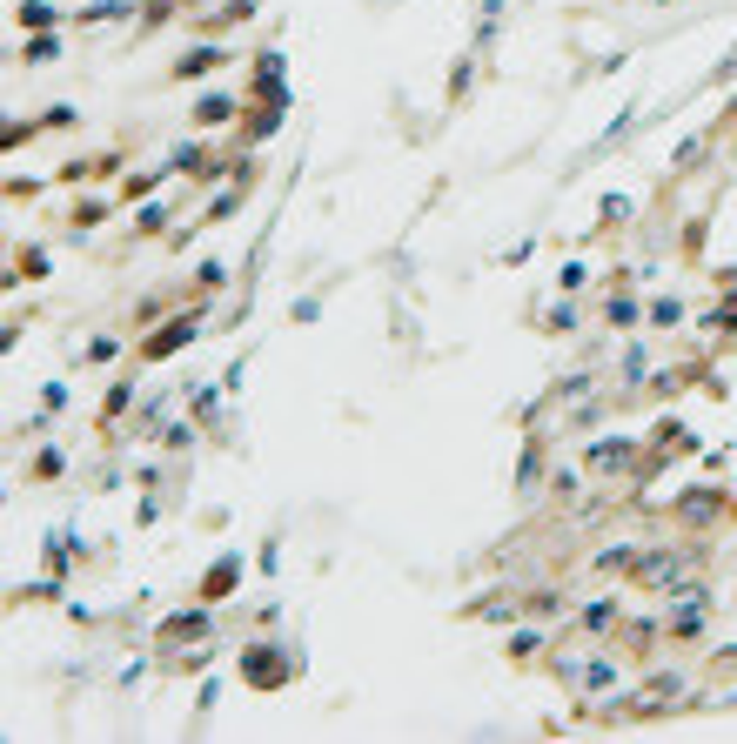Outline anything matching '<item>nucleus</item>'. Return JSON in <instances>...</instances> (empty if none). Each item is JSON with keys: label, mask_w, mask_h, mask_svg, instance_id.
Returning a JSON list of instances; mask_svg holds the SVG:
<instances>
[{"label": "nucleus", "mask_w": 737, "mask_h": 744, "mask_svg": "<svg viewBox=\"0 0 737 744\" xmlns=\"http://www.w3.org/2000/svg\"><path fill=\"white\" fill-rule=\"evenodd\" d=\"M678 698H684V677H678V670H657V677H644L637 691H623V684H617V691L597 698V704H603V717H663V711H684Z\"/></svg>", "instance_id": "nucleus-1"}, {"label": "nucleus", "mask_w": 737, "mask_h": 744, "mask_svg": "<svg viewBox=\"0 0 737 744\" xmlns=\"http://www.w3.org/2000/svg\"><path fill=\"white\" fill-rule=\"evenodd\" d=\"M691 570H697V550H684V544H650V550H637L631 583H637V591H650V597H670Z\"/></svg>", "instance_id": "nucleus-2"}, {"label": "nucleus", "mask_w": 737, "mask_h": 744, "mask_svg": "<svg viewBox=\"0 0 737 744\" xmlns=\"http://www.w3.org/2000/svg\"><path fill=\"white\" fill-rule=\"evenodd\" d=\"M704 630H710V583L684 577L678 591L663 597V638L670 644H697Z\"/></svg>", "instance_id": "nucleus-3"}, {"label": "nucleus", "mask_w": 737, "mask_h": 744, "mask_svg": "<svg viewBox=\"0 0 737 744\" xmlns=\"http://www.w3.org/2000/svg\"><path fill=\"white\" fill-rule=\"evenodd\" d=\"M584 470L597 476V483H623V476H650L657 463L637 450V436H590L584 442Z\"/></svg>", "instance_id": "nucleus-4"}, {"label": "nucleus", "mask_w": 737, "mask_h": 744, "mask_svg": "<svg viewBox=\"0 0 737 744\" xmlns=\"http://www.w3.org/2000/svg\"><path fill=\"white\" fill-rule=\"evenodd\" d=\"M235 670H241V684H255V691H282L302 670V651H288V644H248V651L235 657Z\"/></svg>", "instance_id": "nucleus-5"}, {"label": "nucleus", "mask_w": 737, "mask_h": 744, "mask_svg": "<svg viewBox=\"0 0 737 744\" xmlns=\"http://www.w3.org/2000/svg\"><path fill=\"white\" fill-rule=\"evenodd\" d=\"M623 623V591H597L590 604H576L563 617V638H590V644H610Z\"/></svg>", "instance_id": "nucleus-6"}, {"label": "nucleus", "mask_w": 737, "mask_h": 744, "mask_svg": "<svg viewBox=\"0 0 737 744\" xmlns=\"http://www.w3.org/2000/svg\"><path fill=\"white\" fill-rule=\"evenodd\" d=\"M201 329H208V309H181V316H168L161 329L141 342V363H168V356H181Z\"/></svg>", "instance_id": "nucleus-7"}, {"label": "nucleus", "mask_w": 737, "mask_h": 744, "mask_svg": "<svg viewBox=\"0 0 737 744\" xmlns=\"http://www.w3.org/2000/svg\"><path fill=\"white\" fill-rule=\"evenodd\" d=\"M215 604H188V610H175V617L161 623V630H154V644H161V651H188V644H208V630H215V617H208Z\"/></svg>", "instance_id": "nucleus-8"}, {"label": "nucleus", "mask_w": 737, "mask_h": 744, "mask_svg": "<svg viewBox=\"0 0 737 744\" xmlns=\"http://www.w3.org/2000/svg\"><path fill=\"white\" fill-rule=\"evenodd\" d=\"M623 684V651L617 644H590V657H584V684H576V698H610Z\"/></svg>", "instance_id": "nucleus-9"}, {"label": "nucleus", "mask_w": 737, "mask_h": 744, "mask_svg": "<svg viewBox=\"0 0 737 744\" xmlns=\"http://www.w3.org/2000/svg\"><path fill=\"white\" fill-rule=\"evenodd\" d=\"M543 483H550V436L529 429L523 456H516V497H543Z\"/></svg>", "instance_id": "nucleus-10"}, {"label": "nucleus", "mask_w": 737, "mask_h": 744, "mask_svg": "<svg viewBox=\"0 0 737 744\" xmlns=\"http://www.w3.org/2000/svg\"><path fill=\"white\" fill-rule=\"evenodd\" d=\"M241 577H248V557H241V550H222V557L208 563V577L195 583V597H201V604H222V597L235 591Z\"/></svg>", "instance_id": "nucleus-11"}, {"label": "nucleus", "mask_w": 737, "mask_h": 744, "mask_svg": "<svg viewBox=\"0 0 737 744\" xmlns=\"http://www.w3.org/2000/svg\"><path fill=\"white\" fill-rule=\"evenodd\" d=\"M603 322H610L617 335H644V302L631 295V282H617V289L603 295Z\"/></svg>", "instance_id": "nucleus-12"}, {"label": "nucleus", "mask_w": 737, "mask_h": 744, "mask_svg": "<svg viewBox=\"0 0 737 744\" xmlns=\"http://www.w3.org/2000/svg\"><path fill=\"white\" fill-rule=\"evenodd\" d=\"M657 638H663V617H657V623H650V617H623L610 644H617L623 657H650V644H657Z\"/></svg>", "instance_id": "nucleus-13"}, {"label": "nucleus", "mask_w": 737, "mask_h": 744, "mask_svg": "<svg viewBox=\"0 0 737 744\" xmlns=\"http://www.w3.org/2000/svg\"><path fill=\"white\" fill-rule=\"evenodd\" d=\"M543 651H557V630H550V623H537V617H516L510 657H543Z\"/></svg>", "instance_id": "nucleus-14"}, {"label": "nucleus", "mask_w": 737, "mask_h": 744, "mask_svg": "<svg viewBox=\"0 0 737 744\" xmlns=\"http://www.w3.org/2000/svg\"><path fill=\"white\" fill-rule=\"evenodd\" d=\"M717 510H724V489H691V497H678V523H684V530L717 523Z\"/></svg>", "instance_id": "nucleus-15"}, {"label": "nucleus", "mask_w": 737, "mask_h": 744, "mask_svg": "<svg viewBox=\"0 0 737 744\" xmlns=\"http://www.w3.org/2000/svg\"><path fill=\"white\" fill-rule=\"evenodd\" d=\"M228 61V47H215V41H201V47H188V54H181L175 67H168V74L175 81H201V74H215V67Z\"/></svg>", "instance_id": "nucleus-16"}, {"label": "nucleus", "mask_w": 737, "mask_h": 744, "mask_svg": "<svg viewBox=\"0 0 737 744\" xmlns=\"http://www.w3.org/2000/svg\"><path fill=\"white\" fill-rule=\"evenodd\" d=\"M523 617L557 623V617H570V597H563L557 583H537V591H523Z\"/></svg>", "instance_id": "nucleus-17"}, {"label": "nucleus", "mask_w": 737, "mask_h": 744, "mask_svg": "<svg viewBox=\"0 0 737 744\" xmlns=\"http://www.w3.org/2000/svg\"><path fill=\"white\" fill-rule=\"evenodd\" d=\"M644 376H650V349L644 342H623V356H617V395H631V389H644Z\"/></svg>", "instance_id": "nucleus-18"}, {"label": "nucleus", "mask_w": 737, "mask_h": 744, "mask_svg": "<svg viewBox=\"0 0 737 744\" xmlns=\"http://www.w3.org/2000/svg\"><path fill=\"white\" fill-rule=\"evenodd\" d=\"M537 322H543V335H576V329H584V309H576L570 295H557V302L537 309Z\"/></svg>", "instance_id": "nucleus-19"}, {"label": "nucleus", "mask_w": 737, "mask_h": 744, "mask_svg": "<svg viewBox=\"0 0 737 744\" xmlns=\"http://www.w3.org/2000/svg\"><path fill=\"white\" fill-rule=\"evenodd\" d=\"M670 450H697V436H691V429L678 423V416H663V423L650 429V463H663Z\"/></svg>", "instance_id": "nucleus-20"}, {"label": "nucleus", "mask_w": 737, "mask_h": 744, "mask_svg": "<svg viewBox=\"0 0 737 744\" xmlns=\"http://www.w3.org/2000/svg\"><path fill=\"white\" fill-rule=\"evenodd\" d=\"M684 322H691V309L678 295H650L644 302V329H684Z\"/></svg>", "instance_id": "nucleus-21"}, {"label": "nucleus", "mask_w": 737, "mask_h": 744, "mask_svg": "<svg viewBox=\"0 0 737 744\" xmlns=\"http://www.w3.org/2000/svg\"><path fill=\"white\" fill-rule=\"evenodd\" d=\"M590 570H597V577H631V570H637V544H610V550H597V557H590Z\"/></svg>", "instance_id": "nucleus-22"}, {"label": "nucleus", "mask_w": 737, "mask_h": 744, "mask_svg": "<svg viewBox=\"0 0 737 744\" xmlns=\"http://www.w3.org/2000/svg\"><path fill=\"white\" fill-rule=\"evenodd\" d=\"M235 94H201V101H195V128H228V121H235Z\"/></svg>", "instance_id": "nucleus-23"}, {"label": "nucleus", "mask_w": 737, "mask_h": 744, "mask_svg": "<svg viewBox=\"0 0 737 744\" xmlns=\"http://www.w3.org/2000/svg\"><path fill=\"white\" fill-rule=\"evenodd\" d=\"M168 410H175V395H148V403H141V416H135V436H161L168 429Z\"/></svg>", "instance_id": "nucleus-24"}, {"label": "nucleus", "mask_w": 737, "mask_h": 744, "mask_svg": "<svg viewBox=\"0 0 737 744\" xmlns=\"http://www.w3.org/2000/svg\"><path fill=\"white\" fill-rule=\"evenodd\" d=\"M584 476H590V470H576V463H550V483H543V489H550V497H557V503H576V489H584Z\"/></svg>", "instance_id": "nucleus-25"}, {"label": "nucleus", "mask_w": 737, "mask_h": 744, "mask_svg": "<svg viewBox=\"0 0 737 744\" xmlns=\"http://www.w3.org/2000/svg\"><path fill=\"white\" fill-rule=\"evenodd\" d=\"M81 557V536L74 530H54L47 536V570H54V577H67V563Z\"/></svg>", "instance_id": "nucleus-26"}, {"label": "nucleus", "mask_w": 737, "mask_h": 744, "mask_svg": "<svg viewBox=\"0 0 737 744\" xmlns=\"http://www.w3.org/2000/svg\"><path fill=\"white\" fill-rule=\"evenodd\" d=\"M550 677H557L563 691H576V684H584V657L570 651V638H563V644H557V657H550Z\"/></svg>", "instance_id": "nucleus-27"}, {"label": "nucleus", "mask_w": 737, "mask_h": 744, "mask_svg": "<svg viewBox=\"0 0 737 744\" xmlns=\"http://www.w3.org/2000/svg\"><path fill=\"white\" fill-rule=\"evenodd\" d=\"M631 215H637V201L623 195V188H610V195L597 201V228H623V222H631Z\"/></svg>", "instance_id": "nucleus-28"}, {"label": "nucleus", "mask_w": 737, "mask_h": 744, "mask_svg": "<svg viewBox=\"0 0 737 744\" xmlns=\"http://www.w3.org/2000/svg\"><path fill=\"white\" fill-rule=\"evenodd\" d=\"M241 201H248V188H241V182H228V188H222V195H215V201H208V215H201V222H195V228H215V222H228V215H235V208H241Z\"/></svg>", "instance_id": "nucleus-29"}, {"label": "nucleus", "mask_w": 737, "mask_h": 744, "mask_svg": "<svg viewBox=\"0 0 737 744\" xmlns=\"http://www.w3.org/2000/svg\"><path fill=\"white\" fill-rule=\"evenodd\" d=\"M168 222H175V201H148V208H135V235H161Z\"/></svg>", "instance_id": "nucleus-30"}, {"label": "nucleus", "mask_w": 737, "mask_h": 744, "mask_svg": "<svg viewBox=\"0 0 737 744\" xmlns=\"http://www.w3.org/2000/svg\"><path fill=\"white\" fill-rule=\"evenodd\" d=\"M128 410H135V376H121L114 389H107V403H101V416H107V423H121Z\"/></svg>", "instance_id": "nucleus-31"}, {"label": "nucleus", "mask_w": 737, "mask_h": 744, "mask_svg": "<svg viewBox=\"0 0 737 744\" xmlns=\"http://www.w3.org/2000/svg\"><path fill=\"white\" fill-rule=\"evenodd\" d=\"M710 154V135H691V141H678V154H670V168H678V175H691L697 161H704Z\"/></svg>", "instance_id": "nucleus-32"}, {"label": "nucleus", "mask_w": 737, "mask_h": 744, "mask_svg": "<svg viewBox=\"0 0 737 744\" xmlns=\"http://www.w3.org/2000/svg\"><path fill=\"white\" fill-rule=\"evenodd\" d=\"M14 14H20V27H54V20H60V7H47V0H20Z\"/></svg>", "instance_id": "nucleus-33"}, {"label": "nucleus", "mask_w": 737, "mask_h": 744, "mask_svg": "<svg viewBox=\"0 0 737 744\" xmlns=\"http://www.w3.org/2000/svg\"><path fill=\"white\" fill-rule=\"evenodd\" d=\"M282 114H288V107H262V114H255L248 128H241V135H248V141H269L275 128H282Z\"/></svg>", "instance_id": "nucleus-34"}, {"label": "nucleus", "mask_w": 737, "mask_h": 744, "mask_svg": "<svg viewBox=\"0 0 737 744\" xmlns=\"http://www.w3.org/2000/svg\"><path fill=\"white\" fill-rule=\"evenodd\" d=\"M114 356H121V335H94L88 349H81V363H94V369H101V363H114Z\"/></svg>", "instance_id": "nucleus-35"}, {"label": "nucleus", "mask_w": 737, "mask_h": 744, "mask_svg": "<svg viewBox=\"0 0 737 744\" xmlns=\"http://www.w3.org/2000/svg\"><path fill=\"white\" fill-rule=\"evenodd\" d=\"M54 54H60V41H54L47 27H41V34H27V61H34V67H47Z\"/></svg>", "instance_id": "nucleus-36"}, {"label": "nucleus", "mask_w": 737, "mask_h": 744, "mask_svg": "<svg viewBox=\"0 0 737 744\" xmlns=\"http://www.w3.org/2000/svg\"><path fill=\"white\" fill-rule=\"evenodd\" d=\"M101 201H81V208H74V228H67V235H74V242H81V235H94V228H101Z\"/></svg>", "instance_id": "nucleus-37"}, {"label": "nucleus", "mask_w": 737, "mask_h": 744, "mask_svg": "<svg viewBox=\"0 0 737 744\" xmlns=\"http://www.w3.org/2000/svg\"><path fill=\"white\" fill-rule=\"evenodd\" d=\"M584 282H590V269H584V262H563V269H557V295H576Z\"/></svg>", "instance_id": "nucleus-38"}, {"label": "nucleus", "mask_w": 737, "mask_h": 744, "mask_svg": "<svg viewBox=\"0 0 737 744\" xmlns=\"http://www.w3.org/2000/svg\"><path fill=\"white\" fill-rule=\"evenodd\" d=\"M135 7V0H94V7H81V20H121Z\"/></svg>", "instance_id": "nucleus-39"}, {"label": "nucleus", "mask_w": 737, "mask_h": 744, "mask_svg": "<svg viewBox=\"0 0 737 744\" xmlns=\"http://www.w3.org/2000/svg\"><path fill=\"white\" fill-rule=\"evenodd\" d=\"M60 470H67V456H60V450H54V442H47V450H41V456H34V476H60Z\"/></svg>", "instance_id": "nucleus-40"}, {"label": "nucleus", "mask_w": 737, "mask_h": 744, "mask_svg": "<svg viewBox=\"0 0 737 744\" xmlns=\"http://www.w3.org/2000/svg\"><path fill=\"white\" fill-rule=\"evenodd\" d=\"M47 275V248H27V255H20V282H41Z\"/></svg>", "instance_id": "nucleus-41"}, {"label": "nucleus", "mask_w": 737, "mask_h": 744, "mask_svg": "<svg viewBox=\"0 0 737 744\" xmlns=\"http://www.w3.org/2000/svg\"><path fill=\"white\" fill-rule=\"evenodd\" d=\"M41 128H74V107H67V101H60V107H47V114H41Z\"/></svg>", "instance_id": "nucleus-42"}, {"label": "nucleus", "mask_w": 737, "mask_h": 744, "mask_svg": "<svg viewBox=\"0 0 737 744\" xmlns=\"http://www.w3.org/2000/svg\"><path fill=\"white\" fill-rule=\"evenodd\" d=\"M228 282V262H201V289H222Z\"/></svg>", "instance_id": "nucleus-43"}, {"label": "nucleus", "mask_w": 737, "mask_h": 744, "mask_svg": "<svg viewBox=\"0 0 737 744\" xmlns=\"http://www.w3.org/2000/svg\"><path fill=\"white\" fill-rule=\"evenodd\" d=\"M295 322H322V295H302V302H295Z\"/></svg>", "instance_id": "nucleus-44"}]
</instances>
